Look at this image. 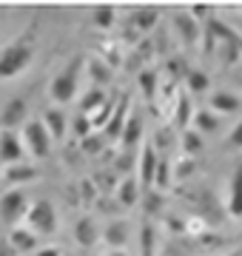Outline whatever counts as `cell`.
I'll return each instance as SVG.
<instances>
[{"label": "cell", "mask_w": 242, "mask_h": 256, "mask_svg": "<svg viewBox=\"0 0 242 256\" xmlns=\"http://www.w3.org/2000/svg\"><path fill=\"white\" fill-rule=\"evenodd\" d=\"M225 214L231 220H242V160L234 165L231 180H228V205H225Z\"/></svg>", "instance_id": "12"}, {"label": "cell", "mask_w": 242, "mask_h": 256, "mask_svg": "<svg viewBox=\"0 0 242 256\" xmlns=\"http://www.w3.org/2000/svg\"><path fill=\"white\" fill-rule=\"evenodd\" d=\"M186 88H188V94H208L211 92V77H208V72L191 68L186 74Z\"/></svg>", "instance_id": "35"}, {"label": "cell", "mask_w": 242, "mask_h": 256, "mask_svg": "<svg viewBox=\"0 0 242 256\" xmlns=\"http://www.w3.org/2000/svg\"><path fill=\"white\" fill-rule=\"evenodd\" d=\"M106 256H128V254H126V250H108Z\"/></svg>", "instance_id": "51"}, {"label": "cell", "mask_w": 242, "mask_h": 256, "mask_svg": "<svg viewBox=\"0 0 242 256\" xmlns=\"http://www.w3.org/2000/svg\"><path fill=\"white\" fill-rule=\"evenodd\" d=\"M166 228L174 234V236H186V214L177 216V214H168L166 216Z\"/></svg>", "instance_id": "46"}, {"label": "cell", "mask_w": 242, "mask_h": 256, "mask_svg": "<svg viewBox=\"0 0 242 256\" xmlns=\"http://www.w3.org/2000/svg\"><path fill=\"white\" fill-rule=\"evenodd\" d=\"M94 205H97V210H102V214H120V202L117 200H112V196H97V202H94Z\"/></svg>", "instance_id": "47"}, {"label": "cell", "mask_w": 242, "mask_h": 256, "mask_svg": "<svg viewBox=\"0 0 242 256\" xmlns=\"http://www.w3.org/2000/svg\"><path fill=\"white\" fill-rule=\"evenodd\" d=\"M220 54H222V63L231 68V66L242 63V46H236V43H220Z\"/></svg>", "instance_id": "44"}, {"label": "cell", "mask_w": 242, "mask_h": 256, "mask_svg": "<svg viewBox=\"0 0 242 256\" xmlns=\"http://www.w3.org/2000/svg\"><path fill=\"white\" fill-rule=\"evenodd\" d=\"M86 68H88V77H92L94 88H102V86H112L114 80V68H108V66L102 63L100 57H88V63H86Z\"/></svg>", "instance_id": "29"}, {"label": "cell", "mask_w": 242, "mask_h": 256, "mask_svg": "<svg viewBox=\"0 0 242 256\" xmlns=\"http://www.w3.org/2000/svg\"><path fill=\"white\" fill-rule=\"evenodd\" d=\"M191 128H194L196 134H216L220 131V117H216L214 111H208V108H202V111H194V117H191Z\"/></svg>", "instance_id": "31"}, {"label": "cell", "mask_w": 242, "mask_h": 256, "mask_svg": "<svg viewBox=\"0 0 242 256\" xmlns=\"http://www.w3.org/2000/svg\"><path fill=\"white\" fill-rule=\"evenodd\" d=\"M23 222H26V228L32 230L34 236H52V234H57V210L48 200L32 202Z\"/></svg>", "instance_id": "3"}, {"label": "cell", "mask_w": 242, "mask_h": 256, "mask_svg": "<svg viewBox=\"0 0 242 256\" xmlns=\"http://www.w3.org/2000/svg\"><path fill=\"white\" fill-rule=\"evenodd\" d=\"M128 114H131V97L122 92V94H120V100H117V106H114V111H112V120H108V126L102 128V137H106V142H114V140H120L122 126H126Z\"/></svg>", "instance_id": "9"}, {"label": "cell", "mask_w": 242, "mask_h": 256, "mask_svg": "<svg viewBox=\"0 0 242 256\" xmlns=\"http://www.w3.org/2000/svg\"><path fill=\"white\" fill-rule=\"evenodd\" d=\"M86 68V57L77 54L72 57V63L66 66L63 72L57 74L54 80H52V86H48V94H52V100L57 102V106H66V102H72L77 97V88H80V74H83Z\"/></svg>", "instance_id": "2"}, {"label": "cell", "mask_w": 242, "mask_h": 256, "mask_svg": "<svg viewBox=\"0 0 242 256\" xmlns=\"http://www.w3.org/2000/svg\"><path fill=\"white\" fill-rule=\"evenodd\" d=\"M74 239H77V245H80V248L97 245V239H100V230H97V222H94L88 214L77 220V225H74Z\"/></svg>", "instance_id": "25"}, {"label": "cell", "mask_w": 242, "mask_h": 256, "mask_svg": "<svg viewBox=\"0 0 242 256\" xmlns=\"http://www.w3.org/2000/svg\"><path fill=\"white\" fill-rule=\"evenodd\" d=\"M23 142H26L28 154L38 156V160H46L52 154V137H48L46 126L40 120H26L23 122Z\"/></svg>", "instance_id": "5"}, {"label": "cell", "mask_w": 242, "mask_h": 256, "mask_svg": "<svg viewBox=\"0 0 242 256\" xmlns=\"http://www.w3.org/2000/svg\"><path fill=\"white\" fill-rule=\"evenodd\" d=\"M154 188H157V191H166V188H171V160H168V156H160V160H157Z\"/></svg>", "instance_id": "41"}, {"label": "cell", "mask_w": 242, "mask_h": 256, "mask_svg": "<svg viewBox=\"0 0 242 256\" xmlns=\"http://www.w3.org/2000/svg\"><path fill=\"white\" fill-rule=\"evenodd\" d=\"M77 146H80V154H83V156H100L108 142H106L102 134H94V131H92V134H88L86 140H80Z\"/></svg>", "instance_id": "39"}, {"label": "cell", "mask_w": 242, "mask_h": 256, "mask_svg": "<svg viewBox=\"0 0 242 256\" xmlns=\"http://www.w3.org/2000/svg\"><path fill=\"white\" fill-rule=\"evenodd\" d=\"M208 102H211V108L208 111H214L216 117H220V114H236V111H242V100L234 92H225V88L214 92Z\"/></svg>", "instance_id": "21"}, {"label": "cell", "mask_w": 242, "mask_h": 256, "mask_svg": "<svg viewBox=\"0 0 242 256\" xmlns=\"http://www.w3.org/2000/svg\"><path fill=\"white\" fill-rule=\"evenodd\" d=\"M188 72H191V66H188L186 57H180V54L168 57L166 66H162V77H168V80H174V82L186 80V74H188Z\"/></svg>", "instance_id": "36"}, {"label": "cell", "mask_w": 242, "mask_h": 256, "mask_svg": "<svg viewBox=\"0 0 242 256\" xmlns=\"http://www.w3.org/2000/svg\"><path fill=\"white\" fill-rule=\"evenodd\" d=\"M38 20L40 18H34L12 43L3 46V52H0V80H14L23 72H28V66L38 54Z\"/></svg>", "instance_id": "1"}, {"label": "cell", "mask_w": 242, "mask_h": 256, "mask_svg": "<svg viewBox=\"0 0 242 256\" xmlns=\"http://www.w3.org/2000/svg\"><path fill=\"white\" fill-rule=\"evenodd\" d=\"M106 97H108V94L102 92V88H94V86H92V88H88V94H86L83 100H80V114H83V117H88L92 111L100 108Z\"/></svg>", "instance_id": "40"}, {"label": "cell", "mask_w": 242, "mask_h": 256, "mask_svg": "<svg viewBox=\"0 0 242 256\" xmlns=\"http://www.w3.org/2000/svg\"><path fill=\"white\" fill-rule=\"evenodd\" d=\"M92 26L97 32H112L117 26V9L114 6H97V9H92Z\"/></svg>", "instance_id": "33"}, {"label": "cell", "mask_w": 242, "mask_h": 256, "mask_svg": "<svg viewBox=\"0 0 242 256\" xmlns=\"http://www.w3.org/2000/svg\"><path fill=\"white\" fill-rule=\"evenodd\" d=\"M134 162H137V154L134 151H122L120 156H114V165H112V171L117 176H131V168H134Z\"/></svg>", "instance_id": "42"}, {"label": "cell", "mask_w": 242, "mask_h": 256, "mask_svg": "<svg viewBox=\"0 0 242 256\" xmlns=\"http://www.w3.org/2000/svg\"><path fill=\"white\" fill-rule=\"evenodd\" d=\"M34 180H40V168L32 162H18L3 168V182L6 185H28Z\"/></svg>", "instance_id": "17"}, {"label": "cell", "mask_w": 242, "mask_h": 256, "mask_svg": "<svg viewBox=\"0 0 242 256\" xmlns=\"http://www.w3.org/2000/svg\"><path fill=\"white\" fill-rule=\"evenodd\" d=\"M182 245L188 248V250H214V248H222L225 239L220 236V234H214V230H202V234H196V236H182Z\"/></svg>", "instance_id": "22"}, {"label": "cell", "mask_w": 242, "mask_h": 256, "mask_svg": "<svg viewBox=\"0 0 242 256\" xmlns=\"http://www.w3.org/2000/svg\"><path fill=\"white\" fill-rule=\"evenodd\" d=\"M18 162H26V148L20 142V134L0 128V165L6 168V165H18Z\"/></svg>", "instance_id": "8"}, {"label": "cell", "mask_w": 242, "mask_h": 256, "mask_svg": "<svg viewBox=\"0 0 242 256\" xmlns=\"http://www.w3.org/2000/svg\"><path fill=\"white\" fill-rule=\"evenodd\" d=\"M34 256H63V254H60V248L46 245V248H38V254H34Z\"/></svg>", "instance_id": "50"}, {"label": "cell", "mask_w": 242, "mask_h": 256, "mask_svg": "<svg viewBox=\"0 0 242 256\" xmlns=\"http://www.w3.org/2000/svg\"><path fill=\"white\" fill-rule=\"evenodd\" d=\"M100 60L108 68H122V60H126V48L122 43L114 37V40H102L100 43Z\"/></svg>", "instance_id": "26"}, {"label": "cell", "mask_w": 242, "mask_h": 256, "mask_svg": "<svg viewBox=\"0 0 242 256\" xmlns=\"http://www.w3.org/2000/svg\"><path fill=\"white\" fill-rule=\"evenodd\" d=\"M142 128H146V120H142L140 111H131L126 126H122V134H120V142H122V151H134L140 146L142 140Z\"/></svg>", "instance_id": "15"}, {"label": "cell", "mask_w": 242, "mask_h": 256, "mask_svg": "<svg viewBox=\"0 0 242 256\" xmlns=\"http://www.w3.org/2000/svg\"><path fill=\"white\" fill-rule=\"evenodd\" d=\"M140 256H157V225L151 220H142L140 228Z\"/></svg>", "instance_id": "34"}, {"label": "cell", "mask_w": 242, "mask_h": 256, "mask_svg": "<svg viewBox=\"0 0 242 256\" xmlns=\"http://www.w3.org/2000/svg\"><path fill=\"white\" fill-rule=\"evenodd\" d=\"M0 256H18V250L9 245V239H6V236L0 239Z\"/></svg>", "instance_id": "49"}, {"label": "cell", "mask_w": 242, "mask_h": 256, "mask_svg": "<svg viewBox=\"0 0 242 256\" xmlns=\"http://www.w3.org/2000/svg\"><path fill=\"white\" fill-rule=\"evenodd\" d=\"M102 239H106V245H108V250H122V248L128 245L131 239V225L128 222H108V228L102 230Z\"/></svg>", "instance_id": "20"}, {"label": "cell", "mask_w": 242, "mask_h": 256, "mask_svg": "<svg viewBox=\"0 0 242 256\" xmlns=\"http://www.w3.org/2000/svg\"><path fill=\"white\" fill-rule=\"evenodd\" d=\"M137 205H142V216L154 222V216H160V214L166 210V196H162V191H157V188H148V191L140 194V202H137Z\"/></svg>", "instance_id": "24"}, {"label": "cell", "mask_w": 242, "mask_h": 256, "mask_svg": "<svg viewBox=\"0 0 242 256\" xmlns=\"http://www.w3.org/2000/svg\"><path fill=\"white\" fill-rule=\"evenodd\" d=\"M92 182H94V188H97L100 196H112V191L117 188V182H120V176L112 171V165H102L100 171L92 176Z\"/></svg>", "instance_id": "32"}, {"label": "cell", "mask_w": 242, "mask_h": 256, "mask_svg": "<svg viewBox=\"0 0 242 256\" xmlns=\"http://www.w3.org/2000/svg\"><path fill=\"white\" fill-rule=\"evenodd\" d=\"M177 142H180L182 156H194V160H196V154H202V151H205V137H202V134H196L194 128H186V131L177 137Z\"/></svg>", "instance_id": "28"}, {"label": "cell", "mask_w": 242, "mask_h": 256, "mask_svg": "<svg viewBox=\"0 0 242 256\" xmlns=\"http://www.w3.org/2000/svg\"><path fill=\"white\" fill-rule=\"evenodd\" d=\"M43 126H46L48 137H52V142L54 140H60V142H66V131H68V120H66V111L60 108V106H52V108L43 111V120H40Z\"/></svg>", "instance_id": "16"}, {"label": "cell", "mask_w": 242, "mask_h": 256, "mask_svg": "<svg viewBox=\"0 0 242 256\" xmlns=\"http://www.w3.org/2000/svg\"><path fill=\"white\" fill-rule=\"evenodd\" d=\"M137 82H140V88H142V97H146V102H148L151 108H154V100H157V88H160V72L148 66V68H142V72H140Z\"/></svg>", "instance_id": "30"}, {"label": "cell", "mask_w": 242, "mask_h": 256, "mask_svg": "<svg viewBox=\"0 0 242 256\" xmlns=\"http://www.w3.org/2000/svg\"><path fill=\"white\" fill-rule=\"evenodd\" d=\"M26 111H28L26 97H12V100L3 106V111H0V126H3V131H14V128L26 120Z\"/></svg>", "instance_id": "14"}, {"label": "cell", "mask_w": 242, "mask_h": 256, "mask_svg": "<svg viewBox=\"0 0 242 256\" xmlns=\"http://www.w3.org/2000/svg\"><path fill=\"white\" fill-rule=\"evenodd\" d=\"M171 23H174V32H177L180 43L186 48H196V43H200V32H202V26L200 23H194V20L188 18V12H174L171 14Z\"/></svg>", "instance_id": "10"}, {"label": "cell", "mask_w": 242, "mask_h": 256, "mask_svg": "<svg viewBox=\"0 0 242 256\" xmlns=\"http://www.w3.org/2000/svg\"><path fill=\"white\" fill-rule=\"evenodd\" d=\"M160 23V9H154V6H140V9H131L128 12V20H126V26L134 28L140 37L151 34L154 28H157Z\"/></svg>", "instance_id": "11"}, {"label": "cell", "mask_w": 242, "mask_h": 256, "mask_svg": "<svg viewBox=\"0 0 242 256\" xmlns=\"http://www.w3.org/2000/svg\"><path fill=\"white\" fill-rule=\"evenodd\" d=\"M6 239H9V245L18 250V256H20V254H28V250H38V236H34L28 228H23V225H18V228H9Z\"/></svg>", "instance_id": "23"}, {"label": "cell", "mask_w": 242, "mask_h": 256, "mask_svg": "<svg viewBox=\"0 0 242 256\" xmlns=\"http://www.w3.org/2000/svg\"><path fill=\"white\" fill-rule=\"evenodd\" d=\"M188 196H191V200L200 205L196 216H200V220H202L208 228H211V225H220V222L225 220V208L220 205V202H216V196L208 191V188H196V191H194V194H188Z\"/></svg>", "instance_id": "6"}, {"label": "cell", "mask_w": 242, "mask_h": 256, "mask_svg": "<svg viewBox=\"0 0 242 256\" xmlns=\"http://www.w3.org/2000/svg\"><path fill=\"white\" fill-rule=\"evenodd\" d=\"M177 137H180V134L171 126L160 128L157 134H154V140H151V148L157 151V156H168V148L174 146V140H177Z\"/></svg>", "instance_id": "38"}, {"label": "cell", "mask_w": 242, "mask_h": 256, "mask_svg": "<svg viewBox=\"0 0 242 256\" xmlns=\"http://www.w3.org/2000/svg\"><path fill=\"white\" fill-rule=\"evenodd\" d=\"M225 146L234 148V151H242V120L231 128V134H228V142H225Z\"/></svg>", "instance_id": "48"}, {"label": "cell", "mask_w": 242, "mask_h": 256, "mask_svg": "<svg viewBox=\"0 0 242 256\" xmlns=\"http://www.w3.org/2000/svg\"><path fill=\"white\" fill-rule=\"evenodd\" d=\"M28 196L23 188H9V191L0 196V222L9 225V228H18L20 222L26 220V210H28Z\"/></svg>", "instance_id": "4"}, {"label": "cell", "mask_w": 242, "mask_h": 256, "mask_svg": "<svg viewBox=\"0 0 242 256\" xmlns=\"http://www.w3.org/2000/svg\"><path fill=\"white\" fill-rule=\"evenodd\" d=\"M157 151L151 148V142H146L140 151V156H137V162H140V174H137V182H140L142 191H148V188H154V174H157Z\"/></svg>", "instance_id": "13"}, {"label": "cell", "mask_w": 242, "mask_h": 256, "mask_svg": "<svg viewBox=\"0 0 242 256\" xmlns=\"http://www.w3.org/2000/svg\"><path fill=\"white\" fill-rule=\"evenodd\" d=\"M236 86H240V88H242V77H240V80H236Z\"/></svg>", "instance_id": "53"}, {"label": "cell", "mask_w": 242, "mask_h": 256, "mask_svg": "<svg viewBox=\"0 0 242 256\" xmlns=\"http://www.w3.org/2000/svg\"><path fill=\"white\" fill-rule=\"evenodd\" d=\"M117 196L114 200L120 202V208L122 210H128V208H134L137 202H140V194H142V188H140V182L134 180V176H122L120 182H117Z\"/></svg>", "instance_id": "19"}, {"label": "cell", "mask_w": 242, "mask_h": 256, "mask_svg": "<svg viewBox=\"0 0 242 256\" xmlns=\"http://www.w3.org/2000/svg\"><path fill=\"white\" fill-rule=\"evenodd\" d=\"M72 131H74V142L86 140L88 134H92V122H88V117H83V114H77V117H74V122H72Z\"/></svg>", "instance_id": "45"}, {"label": "cell", "mask_w": 242, "mask_h": 256, "mask_svg": "<svg viewBox=\"0 0 242 256\" xmlns=\"http://www.w3.org/2000/svg\"><path fill=\"white\" fill-rule=\"evenodd\" d=\"M191 117H194V106H191V97H188V94H177V102H174V111H171V122H168V126L174 128L177 134H182L186 128H191Z\"/></svg>", "instance_id": "18"}, {"label": "cell", "mask_w": 242, "mask_h": 256, "mask_svg": "<svg viewBox=\"0 0 242 256\" xmlns=\"http://www.w3.org/2000/svg\"><path fill=\"white\" fill-rule=\"evenodd\" d=\"M154 54H157V43H154L151 37H142L137 46L126 52L122 68H126V72H142V68H148V63L154 60Z\"/></svg>", "instance_id": "7"}, {"label": "cell", "mask_w": 242, "mask_h": 256, "mask_svg": "<svg viewBox=\"0 0 242 256\" xmlns=\"http://www.w3.org/2000/svg\"><path fill=\"white\" fill-rule=\"evenodd\" d=\"M74 191H77V205L80 208H94V202H97V188H94L92 182V176H86V180H80V182L74 185Z\"/></svg>", "instance_id": "37"}, {"label": "cell", "mask_w": 242, "mask_h": 256, "mask_svg": "<svg viewBox=\"0 0 242 256\" xmlns=\"http://www.w3.org/2000/svg\"><path fill=\"white\" fill-rule=\"evenodd\" d=\"M120 94H122V92H114L112 97H106V100H102V106H100V108L88 114L92 131H102V128L108 126V120H112V111H114V106H117V100H120Z\"/></svg>", "instance_id": "27"}, {"label": "cell", "mask_w": 242, "mask_h": 256, "mask_svg": "<svg viewBox=\"0 0 242 256\" xmlns=\"http://www.w3.org/2000/svg\"><path fill=\"white\" fill-rule=\"evenodd\" d=\"M194 174H196V160L194 156H180L177 168H174V176H177L180 182H188Z\"/></svg>", "instance_id": "43"}, {"label": "cell", "mask_w": 242, "mask_h": 256, "mask_svg": "<svg viewBox=\"0 0 242 256\" xmlns=\"http://www.w3.org/2000/svg\"><path fill=\"white\" fill-rule=\"evenodd\" d=\"M225 256H242V250H231V254H225Z\"/></svg>", "instance_id": "52"}]
</instances>
